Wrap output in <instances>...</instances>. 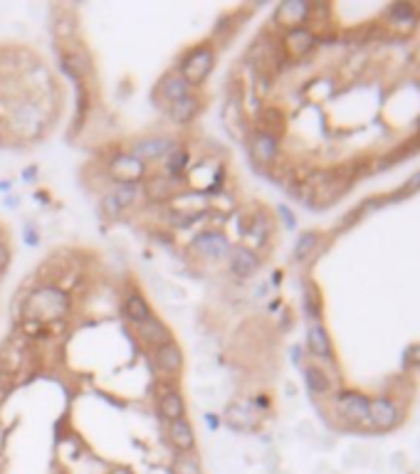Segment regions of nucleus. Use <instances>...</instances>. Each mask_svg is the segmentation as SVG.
<instances>
[{
  "label": "nucleus",
  "instance_id": "f257e3e1",
  "mask_svg": "<svg viewBox=\"0 0 420 474\" xmlns=\"http://www.w3.org/2000/svg\"><path fill=\"white\" fill-rule=\"evenodd\" d=\"M70 309V297L67 292L57 287H42L30 297L28 306H25V319H35L40 324L47 322H62Z\"/></svg>",
  "mask_w": 420,
  "mask_h": 474
},
{
  "label": "nucleus",
  "instance_id": "f03ea898",
  "mask_svg": "<svg viewBox=\"0 0 420 474\" xmlns=\"http://www.w3.org/2000/svg\"><path fill=\"white\" fill-rule=\"evenodd\" d=\"M213 65H215V52L208 47V45H201V47H196L191 55L183 60L178 74L183 77L191 87H196V84H203V79L210 74Z\"/></svg>",
  "mask_w": 420,
  "mask_h": 474
},
{
  "label": "nucleus",
  "instance_id": "7ed1b4c3",
  "mask_svg": "<svg viewBox=\"0 0 420 474\" xmlns=\"http://www.w3.org/2000/svg\"><path fill=\"white\" fill-rule=\"evenodd\" d=\"M173 151H176V141L171 136H148V139H139V141L129 148V156L146 166L151 164V161H159V158H169Z\"/></svg>",
  "mask_w": 420,
  "mask_h": 474
},
{
  "label": "nucleus",
  "instance_id": "20e7f679",
  "mask_svg": "<svg viewBox=\"0 0 420 474\" xmlns=\"http://www.w3.org/2000/svg\"><path fill=\"white\" fill-rule=\"evenodd\" d=\"M10 124L13 129L20 134V136H38L40 131H42L45 124V116L42 111L30 102H20L13 106L10 111Z\"/></svg>",
  "mask_w": 420,
  "mask_h": 474
},
{
  "label": "nucleus",
  "instance_id": "39448f33",
  "mask_svg": "<svg viewBox=\"0 0 420 474\" xmlns=\"http://www.w3.org/2000/svg\"><path fill=\"white\" fill-rule=\"evenodd\" d=\"M230 242L228 237H225L223 232H218V230H203V232L196 235V240H193V250H196V255L205 257V260L210 262H220L228 257L230 252Z\"/></svg>",
  "mask_w": 420,
  "mask_h": 474
},
{
  "label": "nucleus",
  "instance_id": "423d86ee",
  "mask_svg": "<svg viewBox=\"0 0 420 474\" xmlns=\"http://www.w3.org/2000/svg\"><path fill=\"white\" fill-rule=\"evenodd\" d=\"M368 403L361 393H341L336 398V410L341 418H346L354 425H368Z\"/></svg>",
  "mask_w": 420,
  "mask_h": 474
},
{
  "label": "nucleus",
  "instance_id": "0eeeda50",
  "mask_svg": "<svg viewBox=\"0 0 420 474\" xmlns=\"http://www.w3.org/2000/svg\"><path fill=\"white\" fill-rule=\"evenodd\" d=\"M225 260H228V269L238 279L252 277V274L257 272V267H260V257H257L255 252H252L250 247H245V245L230 247V252H228V257H225Z\"/></svg>",
  "mask_w": 420,
  "mask_h": 474
},
{
  "label": "nucleus",
  "instance_id": "6e6552de",
  "mask_svg": "<svg viewBox=\"0 0 420 474\" xmlns=\"http://www.w3.org/2000/svg\"><path fill=\"white\" fill-rule=\"evenodd\" d=\"M277 153H279V139L267 134V131L257 129L255 134L250 136V156L255 164L262 166H270L277 161Z\"/></svg>",
  "mask_w": 420,
  "mask_h": 474
},
{
  "label": "nucleus",
  "instance_id": "1a4fd4ad",
  "mask_svg": "<svg viewBox=\"0 0 420 474\" xmlns=\"http://www.w3.org/2000/svg\"><path fill=\"white\" fill-rule=\"evenodd\" d=\"M143 173H146V166L139 164L137 158H131L129 153L116 156L109 164V175L116 183H141Z\"/></svg>",
  "mask_w": 420,
  "mask_h": 474
},
{
  "label": "nucleus",
  "instance_id": "9d476101",
  "mask_svg": "<svg viewBox=\"0 0 420 474\" xmlns=\"http://www.w3.org/2000/svg\"><path fill=\"white\" fill-rule=\"evenodd\" d=\"M398 408L388 398H376L368 403V425L376 427V430H391L398 422Z\"/></svg>",
  "mask_w": 420,
  "mask_h": 474
},
{
  "label": "nucleus",
  "instance_id": "9b49d317",
  "mask_svg": "<svg viewBox=\"0 0 420 474\" xmlns=\"http://www.w3.org/2000/svg\"><path fill=\"white\" fill-rule=\"evenodd\" d=\"M274 20L287 30L304 28V22L309 20V3H300V0H290L282 3L274 13Z\"/></svg>",
  "mask_w": 420,
  "mask_h": 474
},
{
  "label": "nucleus",
  "instance_id": "f8f14e48",
  "mask_svg": "<svg viewBox=\"0 0 420 474\" xmlns=\"http://www.w3.org/2000/svg\"><path fill=\"white\" fill-rule=\"evenodd\" d=\"M284 49H287V55L290 57H304L309 55L311 49H314V42H317V38H314V33L306 28H297V30H290V33L284 35Z\"/></svg>",
  "mask_w": 420,
  "mask_h": 474
},
{
  "label": "nucleus",
  "instance_id": "ddd939ff",
  "mask_svg": "<svg viewBox=\"0 0 420 474\" xmlns=\"http://www.w3.org/2000/svg\"><path fill=\"white\" fill-rule=\"evenodd\" d=\"M139 338H141L146 346H153V349H159V346L169 344L171 341V331L166 329L164 322H159L156 316H148L146 322L139 324Z\"/></svg>",
  "mask_w": 420,
  "mask_h": 474
},
{
  "label": "nucleus",
  "instance_id": "4468645a",
  "mask_svg": "<svg viewBox=\"0 0 420 474\" xmlns=\"http://www.w3.org/2000/svg\"><path fill=\"white\" fill-rule=\"evenodd\" d=\"M306 346H309L311 356L324 361H332V338H329L327 329L319 322L309 324V331H306Z\"/></svg>",
  "mask_w": 420,
  "mask_h": 474
},
{
  "label": "nucleus",
  "instance_id": "2eb2a0df",
  "mask_svg": "<svg viewBox=\"0 0 420 474\" xmlns=\"http://www.w3.org/2000/svg\"><path fill=\"white\" fill-rule=\"evenodd\" d=\"M191 84L183 79V77L178 74V72H173V74H169V77H164L161 79V84H159V97L164 99V102H169V106L173 102H178V99H183V97H188V94H193L191 92Z\"/></svg>",
  "mask_w": 420,
  "mask_h": 474
},
{
  "label": "nucleus",
  "instance_id": "dca6fc26",
  "mask_svg": "<svg viewBox=\"0 0 420 474\" xmlns=\"http://www.w3.org/2000/svg\"><path fill=\"white\" fill-rule=\"evenodd\" d=\"M153 358H156L159 371L169 373V376H173V373H178L180 368H183V354H180V349L173 344V341L159 346V349H156V354H153Z\"/></svg>",
  "mask_w": 420,
  "mask_h": 474
},
{
  "label": "nucleus",
  "instance_id": "f3484780",
  "mask_svg": "<svg viewBox=\"0 0 420 474\" xmlns=\"http://www.w3.org/2000/svg\"><path fill=\"white\" fill-rule=\"evenodd\" d=\"M169 440L176 450H180V452H191L193 445H196V435H193L191 422H188L186 418L169 422Z\"/></svg>",
  "mask_w": 420,
  "mask_h": 474
},
{
  "label": "nucleus",
  "instance_id": "a211bd4d",
  "mask_svg": "<svg viewBox=\"0 0 420 474\" xmlns=\"http://www.w3.org/2000/svg\"><path fill=\"white\" fill-rule=\"evenodd\" d=\"M198 111H201V99H198L196 94H188V97L178 99V102H173L169 106V116L180 126L191 124V121L198 116Z\"/></svg>",
  "mask_w": 420,
  "mask_h": 474
},
{
  "label": "nucleus",
  "instance_id": "6ab92c4d",
  "mask_svg": "<svg viewBox=\"0 0 420 474\" xmlns=\"http://www.w3.org/2000/svg\"><path fill=\"white\" fill-rule=\"evenodd\" d=\"M208 207V198L198 191H188L173 200V213L186 215V218H198Z\"/></svg>",
  "mask_w": 420,
  "mask_h": 474
},
{
  "label": "nucleus",
  "instance_id": "aec40b11",
  "mask_svg": "<svg viewBox=\"0 0 420 474\" xmlns=\"http://www.w3.org/2000/svg\"><path fill=\"white\" fill-rule=\"evenodd\" d=\"M415 20H418V10L408 3H398V6L388 8V25L393 30H400V33H408L413 30Z\"/></svg>",
  "mask_w": 420,
  "mask_h": 474
},
{
  "label": "nucleus",
  "instance_id": "412c9836",
  "mask_svg": "<svg viewBox=\"0 0 420 474\" xmlns=\"http://www.w3.org/2000/svg\"><path fill=\"white\" fill-rule=\"evenodd\" d=\"M141 186H143V198H148V200H156V203L171 200V198H173V193H176L173 178H164V175L148 178L146 183H141Z\"/></svg>",
  "mask_w": 420,
  "mask_h": 474
},
{
  "label": "nucleus",
  "instance_id": "4be33fe9",
  "mask_svg": "<svg viewBox=\"0 0 420 474\" xmlns=\"http://www.w3.org/2000/svg\"><path fill=\"white\" fill-rule=\"evenodd\" d=\"M225 422H228L233 430H250V427L257 422V418H255V413H252L250 405L233 403V405H228V410H225Z\"/></svg>",
  "mask_w": 420,
  "mask_h": 474
},
{
  "label": "nucleus",
  "instance_id": "5701e85b",
  "mask_svg": "<svg viewBox=\"0 0 420 474\" xmlns=\"http://www.w3.org/2000/svg\"><path fill=\"white\" fill-rule=\"evenodd\" d=\"M111 196L121 205V210H126V207H134L143 200V186L141 183H116Z\"/></svg>",
  "mask_w": 420,
  "mask_h": 474
},
{
  "label": "nucleus",
  "instance_id": "b1692460",
  "mask_svg": "<svg viewBox=\"0 0 420 474\" xmlns=\"http://www.w3.org/2000/svg\"><path fill=\"white\" fill-rule=\"evenodd\" d=\"M159 410L169 422H173V420H180L186 415V400H183V395L178 390H173L169 395H164V398H159Z\"/></svg>",
  "mask_w": 420,
  "mask_h": 474
},
{
  "label": "nucleus",
  "instance_id": "393cba45",
  "mask_svg": "<svg viewBox=\"0 0 420 474\" xmlns=\"http://www.w3.org/2000/svg\"><path fill=\"white\" fill-rule=\"evenodd\" d=\"M124 314H126V319H129L131 324H141V322H146L148 316H151V309H148V304H146V299L143 297H139V294H131L129 299L124 301Z\"/></svg>",
  "mask_w": 420,
  "mask_h": 474
},
{
  "label": "nucleus",
  "instance_id": "a878e982",
  "mask_svg": "<svg viewBox=\"0 0 420 474\" xmlns=\"http://www.w3.org/2000/svg\"><path fill=\"white\" fill-rule=\"evenodd\" d=\"M306 388H309L314 395H327L329 388H332V381H329L322 368L309 365V368H306Z\"/></svg>",
  "mask_w": 420,
  "mask_h": 474
},
{
  "label": "nucleus",
  "instance_id": "bb28decb",
  "mask_svg": "<svg viewBox=\"0 0 420 474\" xmlns=\"http://www.w3.org/2000/svg\"><path fill=\"white\" fill-rule=\"evenodd\" d=\"M317 245H319V235L317 232H304L300 240H297V245H295V260L297 262H306Z\"/></svg>",
  "mask_w": 420,
  "mask_h": 474
},
{
  "label": "nucleus",
  "instance_id": "cd10ccee",
  "mask_svg": "<svg viewBox=\"0 0 420 474\" xmlns=\"http://www.w3.org/2000/svg\"><path fill=\"white\" fill-rule=\"evenodd\" d=\"M176 474H203L196 455L180 452V457L176 459Z\"/></svg>",
  "mask_w": 420,
  "mask_h": 474
},
{
  "label": "nucleus",
  "instance_id": "c85d7f7f",
  "mask_svg": "<svg viewBox=\"0 0 420 474\" xmlns=\"http://www.w3.org/2000/svg\"><path fill=\"white\" fill-rule=\"evenodd\" d=\"M186 161H188L186 151H173L169 156V161H166V171H169V175H173V180L183 173V168H186Z\"/></svg>",
  "mask_w": 420,
  "mask_h": 474
},
{
  "label": "nucleus",
  "instance_id": "c756f323",
  "mask_svg": "<svg viewBox=\"0 0 420 474\" xmlns=\"http://www.w3.org/2000/svg\"><path fill=\"white\" fill-rule=\"evenodd\" d=\"M102 207H104V213L109 215V218H119V215L124 213V210H121V205L114 200V196H111V193H107V196L102 198Z\"/></svg>",
  "mask_w": 420,
  "mask_h": 474
},
{
  "label": "nucleus",
  "instance_id": "7c9ffc66",
  "mask_svg": "<svg viewBox=\"0 0 420 474\" xmlns=\"http://www.w3.org/2000/svg\"><path fill=\"white\" fill-rule=\"evenodd\" d=\"M72 33H75V22H72V20H67V17H60V20L55 22V35L60 40L72 38Z\"/></svg>",
  "mask_w": 420,
  "mask_h": 474
},
{
  "label": "nucleus",
  "instance_id": "2f4dec72",
  "mask_svg": "<svg viewBox=\"0 0 420 474\" xmlns=\"http://www.w3.org/2000/svg\"><path fill=\"white\" fill-rule=\"evenodd\" d=\"M415 191H420V171H418V173L410 175V180L405 183L403 188H400L398 196H408V193H415Z\"/></svg>",
  "mask_w": 420,
  "mask_h": 474
},
{
  "label": "nucleus",
  "instance_id": "473e14b6",
  "mask_svg": "<svg viewBox=\"0 0 420 474\" xmlns=\"http://www.w3.org/2000/svg\"><path fill=\"white\" fill-rule=\"evenodd\" d=\"M22 331L30 333V336H38L40 331H45V324L35 322V319H25V324H22Z\"/></svg>",
  "mask_w": 420,
  "mask_h": 474
},
{
  "label": "nucleus",
  "instance_id": "72a5a7b5",
  "mask_svg": "<svg viewBox=\"0 0 420 474\" xmlns=\"http://www.w3.org/2000/svg\"><path fill=\"white\" fill-rule=\"evenodd\" d=\"M8 264H10V252H8V247L0 242V272H3Z\"/></svg>",
  "mask_w": 420,
  "mask_h": 474
},
{
  "label": "nucleus",
  "instance_id": "f704fd0d",
  "mask_svg": "<svg viewBox=\"0 0 420 474\" xmlns=\"http://www.w3.org/2000/svg\"><path fill=\"white\" fill-rule=\"evenodd\" d=\"M408 358L413 361V363H420V344L418 346H410V349H408Z\"/></svg>",
  "mask_w": 420,
  "mask_h": 474
}]
</instances>
